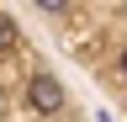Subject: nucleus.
I'll return each instance as SVG.
<instances>
[{
    "mask_svg": "<svg viewBox=\"0 0 127 122\" xmlns=\"http://www.w3.org/2000/svg\"><path fill=\"white\" fill-rule=\"evenodd\" d=\"M27 101L37 106V112H58V106H64V85L53 80V74H32V85H27Z\"/></svg>",
    "mask_w": 127,
    "mask_h": 122,
    "instance_id": "obj_1",
    "label": "nucleus"
},
{
    "mask_svg": "<svg viewBox=\"0 0 127 122\" xmlns=\"http://www.w3.org/2000/svg\"><path fill=\"white\" fill-rule=\"evenodd\" d=\"M37 5H42V11H64L69 0H37Z\"/></svg>",
    "mask_w": 127,
    "mask_h": 122,
    "instance_id": "obj_3",
    "label": "nucleus"
},
{
    "mask_svg": "<svg viewBox=\"0 0 127 122\" xmlns=\"http://www.w3.org/2000/svg\"><path fill=\"white\" fill-rule=\"evenodd\" d=\"M122 74H127V53H122Z\"/></svg>",
    "mask_w": 127,
    "mask_h": 122,
    "instance_id": "obj_4",
    "label": "nucleus"
},
{
    "mask_svg": "<svg viewBox=\"0 0 127 122\" xmlns=\"http://www.w3.org/2000/svg\"><path fill=\"white\" fill-rule=\"evenodd\" d=\"M11 48H16V21L0 11V53H11Z\"/></svg>",
    "mask_w": 127,
    "mask_h": 122,
    "instance_id": "obj_2",
    "label": "nucleus"
}]
</instances>
